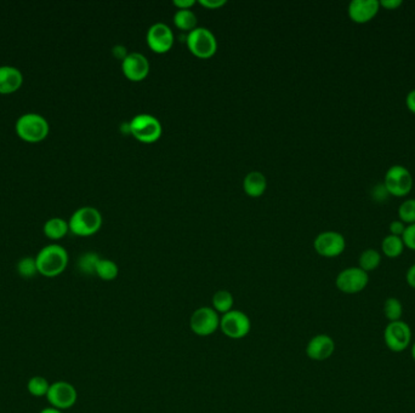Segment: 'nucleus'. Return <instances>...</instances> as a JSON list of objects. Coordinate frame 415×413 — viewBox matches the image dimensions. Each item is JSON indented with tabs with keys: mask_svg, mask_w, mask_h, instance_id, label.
<instances>
[{
	"mask_svg": "<svg viewBox=\"0 0 415 413\" xmlns=\"http://www.w3.org/2000/svg\"><path fill=\"white\" fill-rule=\"evenodd\" d=\"M68 252L61 245L44 246L36 256L39 274L42 277H55L61 275L68 266Z\"/></svg>",
	"mask_w": 415,
	"mask_h": 413,
	"instance_id": "1",
	"label": "nucleus"
},
{
	"mask_svg": "<svg viewBox=\"0 0 415 413\" xmlns=\"http://www.w3.org/2000/svg\"><path fill=\"white\" fill-rule=\"evenodd\" d=\"M15 130L19 138L27 142H40L49 135V122L37 113H27L17 119Z\"/></svg>",
	"mask_w": 415,
	"mask_h": 413,
	"instance_id": "2",
	"label": "nucleus"
},
{
	"mask_svg": "<svg viewBox=\"0 0 415 413\" xmlns=\"http://www.w3.org/2000/svg\"><path fill=\"white\" fill-rule=\"evenodd\" d=\"M70 230L78 236H90L99 232L102 225V215L97 209L83 206L73 212L70 221Z\"/></svg>",
	"mask_w": 415,
	"mask_h": 413,
	"instance_id": "3",
	"label": "nucleus"
},
{
	"mask_svg": "<svg viewBox=\"0 0 415 413\" xmlns=\"http://www.w3.org/2000/svg\"><path fill=\"white\" fill-rule=\"evenodd\" d=\"M129 129L132 136L143 143L158 141L163 132L161 122L151 114H137L129 122Z\"/></svg>",
	"mask_w": 415,
	"mask_h": 413,
	"instance_id": "4",
	"label": "nucleus"
},
{
	"mask_svg": "<svg viewBox=\"0 0 415 413\" xmlns=\"http://www.w3.org/2000/svg\"><path fill=\"white\" fill-rule=\"evenodd\" d=\"M186 44L189 51L198 58H210L217 50V38L204 27H197L186 37Z\"/></svg>",
	"mask_w": 415,
	"mask_h": 413,
	"instance_id": "5",
	"label": "nucleus"
},
{
	"mask_svg": "<svg viewBox=\"0 0 415 413\" xmlns=\"http://www.w3.org/2000/svg\"><path fill=\"white\" fill-rule=\"evenodd\" d=\"M384 186L392 197H406L413 188V177L409 170L402 165H392L387 170Z\"/></svg>",
	"mask_w": 415,
	"mask_h": 413,
	"instance_id": "6",
	"label": "nucleus"
},
{
	"mask_svg": "<svg viewBox=\"0 0 415 413\" xmlns=\"http://www.w3.org/2000/svg\"><path fill=\"white\" fill-rule=\"evenodd\" d=\"M189 327L199 337L212 336L220 329V315L212 307H201L191 315Z\"/></svg>",
	"mask_w": 415,
	"mask_h": 413,
	"instance_id": "7",
	"label": "nucleus"
},
{
	"mask_svg": "<svg viewBox=\"0 0 415 413\" xmlns=\"http://www.w3.org/2000/svg\"><path fill=\"white\" fill-rule=\"evenodd\" d=\"M220 330L231 339H242L249 334L251 321L242 310H233L220 316Z\"/></svg>",
	"mask_w": 415,
	"mask_h": 413,
	"instance_id": "8",
	"label": "nucleus"
},
{
	"mask_svg": "<svg viewBox=\"0 0 415 413\" xmlns=\"http://www.w3.org/2000/svg\"><path fill=\"white\" fill-rule=\"evenodd\" d=\"M45 398L52 407L65 411L76 405L78 393L75 385L68 383L66 380H57L50 384Z\"/></svg>",
	"mask_w": 415,
	"mask_h": 413,
	"instance_id": "9",
	"label": "nucleus"
},
{
	"mask_svg": "<svg viewBox=\"0 0 415 413\" xmlns=\"http://www.w3.org/2000/svg\"><path fill=\"white\" fill-rule=\"evenodd\" d=\"M384 342L391 352H405L412 344V330L409 325L402 320L389 323L384 330Z\"/></svg>",
	"mask_w": 415,
	"mask_h": 413,
	"instance_id": "10",
	"label": "nucleus"
},
{
	"mask_svg": "<svg viewBox=\"0 0 415 413\" xmlns=\"http://www.w3.org/2000/svg\"><path fill=\"white\" fill-rule=\"evenodd\" d=\"M368 273L359 267L346 268L338 274L335 285L339 291L346 295H354L363 291L368 286Z\"/></svg>",
	"mask_w": 415,
	"mask_h": 413,
	"instance_id": "11",
	"label": "nucleus"
},
{
	"mask_svg": "<svg viewBox=\"0 0 415 413\" xmlns=\"http://www.w3.org/2000/svg\"><path fill=\"white\" fill-rule=\"evenodd\" d=\"M313 246L317 254L322 257L334 259L344 252L346 241L340 233L329 230L317 235L316 239L313 241Z\"/></svg>",
	"mask_w": 415,
	"mask_h": 413,
	"instance_id": "12",
	"label": "nucleus"
},
{
	"mask_svg": "<svg viewBox=\"0 0 415 413\" xmlns=\"http://www.w3.org/2000/svg\"><path fill=\"white\" fill-rule=\"evenodd\" d=\"M147 44L152 51L166 54L174 44V33L169 26L163 22L152 24L146 35Z\"/></svg>",
	"mask_w": 415,
	"mask_h": 413,
	"instance_id": "13",
	"label": "nucleus"
},
{
	"mask_svg": "<svg viewBox=\"0 0 415 413\" xmlns=\"http://www.w3.org/2000/svg\"><path fill=\"white\" fill-rule=\"evenodd\" d=\"M122 70L127 79L141 81L150 73V62L140 52H130L122 61Z\"/></svg>",
	"mask_w": 415,
	"mask_h": 413,
	"instance_id": "14",
	"label": "nucleus"
},
{
	"mask_svg": "<svg viewBox=\"0 0 415 413\" xmlns=\"http://www.w3.org/2000/svg\"><path fill=\"white\" fill-rule=\"evenodd\" d=\"M334 339L328 334H316L306 346V355L315 362H324L334 354Z\"/></svg>",
	"mask_w": 415,
	"mask_h": 413,
	"instance_id": "15",
	"label": "nucleus"
},
{
	"mask_svg": "<svg viewBox=\"0 0 415 413\" xmlns=\"http://www.w3.org/2000/svg\"><path fill=\"white\" fill-rule=\"evenodd\" d=\"M380 9L377 0H352L347 8L350 19L356 24H367Z\"/></svg>",
	"mask_w": 415,
	"mask_h": 413,
	"instance_id": "16",
	"label": "nucleus"
},
{
	"mask_svg": "<svg viewBox=\"0 0 415 413\" xmlns=\"http://www.w3.org/2000/svg\"><path fill=\"white\" fill-rule=\"evenodd\" d=\"M24 75L19 68L13 66H0V94H11L21 88Z\"/></svg>",
	"mask_w": 415,
	"mask_h": 413,
	"instance_id": "17",
	"label": "nucleus"
},
{
	"mask_svg": "<svg viewBox=\"0 0 415 413\" xmlns=\"http://www.w3.org/2000/svg\"><path fill=\"white\" fill-rule=\"evenodd\" d=\"M267 188V179L264 174L259 171H251L246 175L243 181L244 192L251 197H259L264 194Z\"/></svg>",
	"mask_w": 415,
	"mask_h": 413,
	"instance_id": "18",
	"label": "nucleus"
},
{
	"mask_svg": "<svg viewBox=\"0 0 415 413\" xmlns=\"http://www.w3.org/2000/svg\"><path fill=\"white\" fill-rule=\"evenodd\" d=\"M42 230H44V234L47 235V238L52 240H58L63 238L68 233L70 225H68V222L65 221L63 218L54 217V218H50L49 221L45 222Z\"/></svg>",
	"mask_w": 415,
	"mask_h": 413,
	"instance_id": "19",
	"label": "nucleus"
},
{
	"mask_svg": "<svg viewBox=\"0 0 415 413\" xmlns=\"http://www.w3.org/2000/svg\"><path fill=\"white\" fill-rule=\"evenodd\" d=\"M405 248L406 246H405V243L402 240V236L390 234L385 236L384 240H382V254H385L389 259H397V257H400Z\"/></svg>",
	"mask_w": 415,
	"mask_h": 413,
	"instance_id": "20",
	"label": "nucleus"
},
{
	"mask_svg": "<svg viewBox=\"0 0 415 413\" xmlns=\"http://www.w3.org/2000/svg\"><path fill=\"white\" fill-rule=\"evenodd\" d=\"M212 309L215 310L219 314H226L231 311L235 305V298L232 293L227 290H220L215 292L212 300Z\"/></svg>",
	"mask_w": 415,
	"mask_h": 413,
	"instance_id": "21",
	"label": "nucleus"
},
{
	"mask_svg": "<svg viewBox=\"0 0 415 413\" xmlns=\"http://www.w3.org/2000/svg\"><path fill=\"white\" fill-rule=\"evenodd\" d=\"M174 24L178 29L189 33L197 29V16L191 10H178L174 15Z\"/></svg>",
	"mask_w": 415,
	"mask_h": 413,
	"instance_id": "22",
	"label": "nucleus"
},
{
	"mask_svg": "<svg viewBox=\"0 0 415 413\" xmlns=\"http://www.w3.org/2000/svg\"><path fill=\"white\" fill-rule=\"evenodd\" d=\"M119 274V268L117 263L107 259H100L97 266H96V272L95 275L104 280V282H112L117 279Z\"/></svg>",
	"mask_w": 415,
	"mask_h": 413,
	"instance_id": "23",
	"label": "nucleus"
},
{
	"mask_svg": "<svg viewBox=\"0 0 415 413\" xmlns=\"http://www.w3.org/2000/svg\"><path fill=\"white\" fill-rule=\"evenodd\" d=\"M359 268L364 272H373L382 263V254H379L377 250H364L359 256Z\"/></svg>",
	"mask_w": 415,
	"mask_h": 413,
	"instance_id": "24",
	"label": "nucleus"
},
{
	"mask_svg": "<svg viewBox=\"0 0 415 413\" xmlns=\"http://www.w3.org/2000/svg\"><path fill=\"white\" fill-rule=\"evenodd\" d=\"M49 380L42 377V375H34L27 383V389H29V394L36 398H42L47 396L49 388H50Z\"/></svg>",
	"mask_w": 415,
	"mask_h": 413,
	"instance_id": "25",
	"label": "nucleus"
},
{
	"mask_svg": "<svg viewBox=\"0 0 415 413\" xmlns=\"http://www.w3.org/2000/svg\"><path fill=\"white\" fill-rule=\"evenodd\" d=\"M384 315L390 323L401 320L403 315V305L401 300H397L395 297H390L384 303Z\"/></svg>",
	"mask_w": 415,
	"mask_h": 413,
	"instance_id": "26",
	"label": "nucleus"
},
{
	"mask_svg": "<svg viewBox=\"0 0 415 413\" xmlns=\"http://www.w3.org/2000/svg\"><path fill=\"white\" fill-rule=\"evenodd\" d=\"M100 261V256L95 252H86V254L81 256V259L78 261V268L83 274L86 275H95L96 272V266Z\"/></svg>",
	"mask_w": 415,
	"mask_h": 413,
	"instance_id": "27",
	"label": "nucleus"
},
{
	"mask_svg": "<svg viewBox=\"0 0 415 413\" xmlns=\"http://www.w3.org/2000/svg\"><path fill=\"white\" fill-rule=\"evenodd\" d=\"M400 221L408 225L415 223V199H408L398 207Z\"/></svg>",
	"mask_w": 415,
	"mask_h": 413,
	"instance_id": "28",
	"label": "nucleus"
},
{
	"mask_svg": "<svg viewBox=\"0 0 415 413\" xmlns=\"http://www.w3.org/2000/svg\"><path fill=\"white\" fill-rule=\"evenodd\" d=\"M17 272L24 277H33L38 273L37 262L33 257H24L17 263Z\"/></svg>",
	"mask_w": 415,
	"mask_h": 413,
	"instance_id": "29",
	"label": "nucleus"
},
{
	"mask_svg": "<svg viewBox=\"0 0 415 413\" xmlns=\"http://www.w3.org/2000/svg\"><path fill=\"white\" fill-rule=\"evenodd\" d=\"M402 240L406 248L415 251V223L407 225L406 230L402 235Z\"/></svg>",
	"mask_w": 415,
	"mask_h": 413,
	"instance_id": "30",
	"label": "nucleus"
},
{
	"mask_svg": "<svg viewBox=\"0 0 415 413\" xmlns=\"http://www.w3.org/2000/svg\"><path fill=\"white\" fill-rule=\"evenodd\" d=\"M372 195H373L374 200L377 202H382L386 199L390 194L386 191V188L384 186V184H377L375 186L373 189V192H372Z\"/></svg>",
	"mask_w": 415,
	"mask_h": 413,
	"instance_id": "31",
	"label": "nucleus"
},
{
	"mask_svg": "<svg viewBox=\"0 0 415 413\" xmlns=\"http://www.w3.org/2000/svg\"><path fill=\"white\" fill-rule=\"evenodd\" d=\"M406 223H403V222L398 220V221H392L391 223H390L389 229H390V233H391L392 235L402 236L403 233H405V230H406Z\"/></svg>",
	"mask_w": 415,
	"mask_h": 413,
	"instance_id": "32",
	"label": "nucleus"
},
{
	"mask_svg": "<svg viewBox=\"0 0 415 413\" xmlns=\"http://www.w3.org/2000/svg\"><path fill=\"white\" fill-rule=\"evenodd\" d=\"M199 4L208 9H219L226 4V0H199Z\"/></svg>",
	"mask_w": 415,
	"mask_h": 413,
	"instance_id": "33",
	"label": "nucleus"
},
{
	"mask_svg": "<svg viewBox=\"0 0 415 413\" xmlns=\"http://www.w3.org/2000/svg\"><path fill=\"white\" fill-rule=\"evenodd\" d=\"M402 3H403L402 0H382V1H379L380 6L387 10L397 9L401 6Z\"/></svg>",
	"mask_w": 415,
	"mask_h": 413,
	"instance_id": "34",
	"label": "nucleus"
},
{
	"mask_svg": "<svg viewBox=\"0 0 415 413\" xmlns=\"http://www.w3.org/2000/svg\"><path fill=\"white\" fill-rule=\"evenodd\" d=\"M112 52H113L116 58L122 60V61H123L124 58L129 55V52L127 51V47H123V45H116V47L112 49Z\"/></svg>",
	"mask_w": 415,
	"mask_h": 413,
	"instance_id": "35",
	"label": "nucleus"
},
{
	"mask_svg": "<svg viewBox=\"0 0 415 413\" xmlns=\"http://www.w3.org/2000/svg\"><path fill=\"white\" fill-rule=\"evenodd\" d=\"M196 4L194 0H175L174 5L179 10H189Z\"/></svg>",
	"mask_w": 415,
	"mask_h": 413,
	"instance_id": "36",
	"label": "nucleus"
},
{
	"mask_svg": "<svg viewBox=\"0 0 415 413\" xmlns=\"http://www.w3.org/2000/svg\"><path fill=\"white\" fill-rule=\"evenodd\" d=\"M406 280L407 284L415 290V263L407 270Z\"/></svg>",
	"mask_w": 415,
	"mask_h": 413,
	"instance_id": "37",
	"label": "nucleus"
},
{
	"mask_svg": "<svg viewBox=\"0 0 415 413\" xmlns=\"http://www.w3.org/2000/svg\"><path fill=\"white\" fill-rule=\"evenodd\" d=\"M406 104L408 109L415 114V89L412 90L411 92L407 95Z\"/></svg>",
	"mask_w": 415,
	"mask_h": 413,
	"instance_id": "38",
	"label": "nucleus"
},
{
	"mask_svg": "<svg viewBox=\"0 0 415 413\" xmlns=\"http://www.w3.org/2000/svg\"><path fill=\"white\" fill-rule=\"evenodd\" d=\"M39 413H63V411H60V410L55 409V407H52V406H49V407H45V409H42V411Z\"/></svg>",
	"mask_w": 415,
	"mask_h": 413,
	"instance_id": "39",
	"label": "nucleus"
},
{
	"mask_svg": "<svg viewBox=\"0 0 415 413\" xmlns=\"http://www.w3.org/2000/svg\"><path fill=\"white\" fill-rule=\"evenodd\" d=\"M411 354H412V357H413V360H414V362H415V342L413 343V344H412Z\"/></svg>",
	"mask_w": 415,
	"mask_h": 413,
	"instance_id": "40",
	"label": "nucleus"
}]
</instances>
